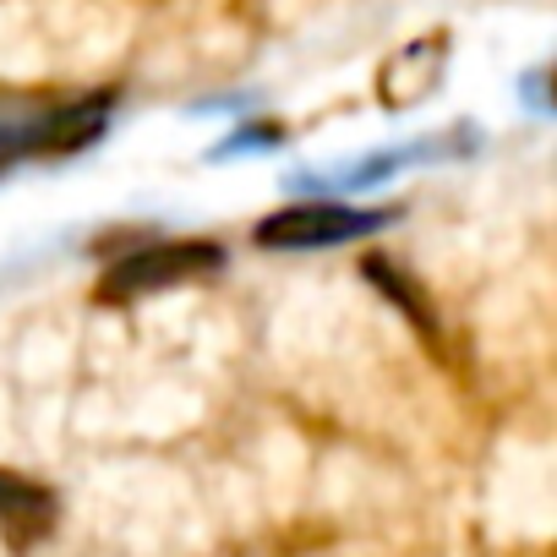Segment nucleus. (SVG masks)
Masks as SVG:
<instances>
[{"label": "nucleus", "instance_id": "1", "mask_svg": "<svg viewBox=\"0 0 557 557\" xmlns=\"http://www.w3.org/2000/svg\"><path fill=\"white\" fill-rule=\"evenodd\" d=\"M367 230H377V213H361L345 202H290L257 224V240L268 251H318V246L361 240Z\"/></svg>", "mask_w": 557, "mask_h": 557}, {"label": "nucleus", "instance_id": "2", "mask_svg": "<svg viewBox=\"0 0 557 557\" xmlns=\"http://www.w3.org/2000/svg\"><path fill=\"white\" fill-rule=\"evenodd\" d=\"M219 262V246H202V240H175V246H148V251H132L121 257L110 273L99 296L104 301H132V296H153L164 285H186V278H197L202 268Z\"/></svg>", "mask_w": 557, "mask_h": 557}, {"label": "nucleus", "instance_id": "3", "mask_svg": "<svg viewBox=\"0 0 557 557\" xmlns=\"http://www.w3.org/2000/svg\"><path fill=\"white\" fill-rule=\"evenodd\" d=\"M0 524H7L17 541L45 535V530L55 524V503H50V492L34 486V481H23V475H12V470H0Z\"/></svg>", "mask_w": 557, "mask_h": 557}]
</instances>
